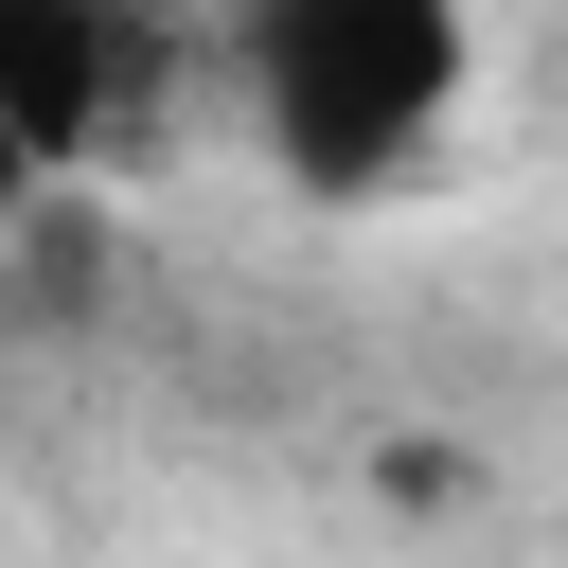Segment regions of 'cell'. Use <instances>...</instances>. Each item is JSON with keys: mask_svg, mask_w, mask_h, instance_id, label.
<instances>
[{"mask_svg": "<svg viewBox=\"0 0 568 568\" xmlns=\"http://www.w3.org/2000/svg\"><path fill=\"white\" fill-rule=\"evenodd\" d=\"M231 89H248V142L284 160V195L355 213L444 160V124L479 89V0H231Z\"/></svg>", "mask_w": 568, "mask_h": 568, "instance_id": "1", "label": "cell"}, {"mask_svg": "<svg viewBox=\"0 0 568 568\" xmlns=\"http://www.w3.org/2000/svg\"><path fill=\"white\" fill-rule=\"evenodd\" d=\"M124 71H142V18L124 0H0V124H18L36 178H89L106 160Z\"/></svg>", "mask_w": 568, "mask_h": 568, "instance_id": "2", "label": "cell"}, {"mask_svg": "<svg viewBox=\"0 0 568 568\" xmlns=\"http://www.w3.org/2000/svg\"><path fill=\"white\" fill-rule=\"evenodd\" d=\"M36 195H53V178H36V160H18V124H0V231H18Z\"/></svg>", "mask_w": 568, "mask_h": 568, "instance_id": "3", "label": "cell"}, {"mask_svg": "<svg viewBox=\"0 0 568 568\" xmlns=\"http://www.w3.org/2000/svg\"><path fill=\"white\" fill-rule=\"evenodd\" d=\"M124 18H142V0H124Z\"/></svg>", "mask_w": 568, "mask_h": 568, "instance_id": "4", "label": "cell"}]
</instances>
